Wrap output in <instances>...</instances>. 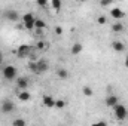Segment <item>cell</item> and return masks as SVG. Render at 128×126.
Returning <instances> with one entry per match:
<instances>
[{"label": "cell", "mask_w": 128, "mask_h": 126, "mask_svg": "<svg viewBox=\"0 0 128 126\" xmlns=\"http://www.w3.org/2000/svg\"><path fill=\"white\" fill-rule=\"evenodd\" d=\"M113 113H115V117L118 120H124V119H127V116H128L127 107L124 104H119V102L113 107Z\"/></svg>", "instance_id": "cell-1"}, {"label": "cell", "mask_w": 128, "mask_h": 126, "mask_svg": "<svg viewBox=\"0 0 128 126\" xmlns=\"http://www.w3.org/2000/svg\"><path fill=\"white\" fill-rule=\"evenodd\" d=\"M21 21H22V25L24 28L27 30H34V22H36V16L33 13H24L21 16Z\"/></svg>", "instance_id": "cell-2"}, {"label": "cell", "mask_w": 128, "mask_h": 126, "mask_svg": "<svg viewBox=\"0 0 128 126\" xmlns=\"http://www.w3.org/2000/svg\"><path fill=\"white\" fill-rule=\"evenodd\" d=\"M2 73H3V77L6 79V80H14L15 77H16V74H18V71H16V68L14 67V65H4L3 67V70H2Z\"/></svg>", "instance_id": "cell-3"}, {"label": "cell", "mask_w": 128, "mask_h": 126, "mask_svg": "<svg viewBox=\"0 0 128 126\" xmlns=\"http://www.w3.org/2000/svg\"><path fill=\"white\" fill-rule=\"evenodd\" d=\"M32 52H33V48L30 45H21L18 48V51H16V54H18L20 58H27V57L32 55Z\"/></svg>", "instance_id": "cell-4"}, {"label": "cell", "mask_w": 128, "mask_h": 126, "mask_svg": "<svg viewBox=\"0 0 128 126\" xmlns=\"http://www.w3.org/2000/svg\"><path fill=\"white\" fill-rule=\"evenodd\" d=\"M3 16H4V19H8V21H10V22H16V21L20 19V13H18L16 10H14V9L4 10V12H3Z\"/></svg>", "instance_id": "cell-5"}, {"label": "cell", "mask_w": 128, "mask_h": 126, "mask_svg": "<svg viewBox=\"0 0 128 126\" xmlns=\"http://www.w3.org/2000/svg\"><path fill=\"white\" fill-rule=\"evenodd\" d=\"M48 68H49V64L46 63L45 60L36 61V74H42V73L48 71Z\"/></svg>", "instance_id": "cell-6"}, {"label": "cell", "mask_w": 128, "mask_h": 126, "mask_svg": "<svg viewBox=\"0 0 128 126\" xmlns=\"http://www.w3.org/2000/svg\"><path fill=\"white\" fill-rule=\"evenodd\" d=\"M28 85H30L28 77L21 76V77H18V79H16V88H18L20 91H22V89H28Z\"/></svg>", "instance_id": "cell-7"}, {"label": "cell", "mask_w": 128, "mask_h": 126, "mask_svg": "<svg viewBox=\"0 0 128 126\" xmlns=\"http://www.w3.org/2000/svg\"><path fill=\"white\" fill-rule=\"evenodd\" d=\"M110 15H112L113 19H122V18H125V12L122 9H119V7H112L110 9Z\"/></svg>", "instance_id": "cell-8"}, {"label": "cell", "mask_w": 128, "mask_h": 126, "mask_svg": "<svg viewBox=\"0 0 128 126\" xmlns=\"http://www.w3.org/2000/svg\"><path fill=\"white\" fill-rule=\"evenodd\" d=\"M14 110H15V104H14L12 101L6 99V101L2 102V111H3V113H12Z\"/></svg>", "instance_id": "cell-9"}, {"label": "cell", "mask_w": 128, "mask_h": 126, "mask_svg": "<svg viewBox=\"0 0 128 126\" xmlns=\"http://www.w3.org/2000/svg\"><path fill=\"white\" fill-rule=\"evenodd\" d=\"M18 99H20L21 102H27V101H30V99H32V95H30L28 91L22 89V91H20V92H18Z\"/></svg>", "instance_id": "cell-10"}, {"label": "cell", "mask_w": 128, "mask_h": 126, "mask_svg": "<svg viewBox=\"0 0 128 126\" xmlns=\"http://www.w3.org/2000/svg\"><path fill=\"white\" fill-rule=\"evenodd\" d=\"M118 102H119V98H118L116 95H109V96L106 98V105H107V107H112V108H113Z\"/></svg>", "instance_id": "cell-11"}, {"label": "cell", "mask_w": 128, "mask_h": 126, "mask_svg": "<svg viewBox=\"0 0 128 126\" xmlns=\"http://www.w3.org/2000/svg\"><path fill=\"white\" fill-rule=\"evenodd\" d=\"M43 105L48 108H52V107H55V99L51 95H45L43 96Z\"/></svg>", "instance_id": "cell-12"}, {"label": "cell", "mask_w": 128, "mask_h": 126, "mask_svg": "<svg viewBox=\"0 0 128 126\" xmlns=\"http://www.w3.org/2000/svg\"><path fill=\"white\" fill-rule=\"evenodd\" d=\"M112 48H113L115 52H124V51H125V45H124L122 42H119V40L112 42Z\"/></svg>", "instance_id": "cell-13"}, {"label": "cell", "mask_w": 128, "mask_h": 126, "mask_svg": "<svg viewBox=\"0 0 128 126\" xmlns=\"http://www.w3.org/2000/svg\"><path fill=\"white\" fill-rule=\"evenodd\" d=\"M82 49H84V46H82V43H74V45L72 46V49H70V52H72V55H79V54L82 52Z\"/></svg>", "instance_id": "cell-14"}, {"label": "cell", "mask_w": 128, "mask_h": 126, "mask_svg": "<svg viewBox=\"0 0 128 126\" xmlns=\"http://www.w3.org/2000/svg\"><path fill=\"white\" fill-rule=\"evenodd\" d=\"M46 27V24H45V21H42V19H39V18H36V22H34V28L37 30V33H40V30H43Z\"/></svg>", "instance_id": "cell-15"}, {"label": "cell", "mask_w": 128, "mask_h": 126, "mask_svg": "<svg viewBox=\"0 0 128 126\" xmlns=\"http://www.w3.org/2000/svg\"><path fill=\"white\" fill-rule=\"evenodd\" d=\"M125 30V27H124V24H121V22H115L113 25H112V31L113 33H122Z\"/></svg>", "instance_id": "cell-16"}, {"label": "cell", "mask_w": 128, "mask_h": 126, "mask_svg": "<svg viewBox=\"0 0 128 126\" xmlns=\"http://www.w3.org/2000/svg\"><path fill=\"white\" fill-rule=\"evenodd\" d=\"M57 76H58L61 80H66V79L68 77V71H67L66 68H58V70H57Z\"/></svg>", "instance_id": "cell-17"}, {"label": "cell", "mask_w": 128, "mask_h": 126, "mask_svg": "<svg viewBox=\"0 0 128 126\" xmlns=\"http://www.w3.org/2000/svg\"><path fill=\"white\" fill-rule=\"evenodd\" d=\"M51 4H52V9L55 12H60V9H61V0H51Z\"/></svg>", "instance_id": "cell-18"}, {"label": "cell", "mask_w": 128, "mask_h": 126, "mask_svg": "<svg viewBox=\"0 0 128 126\" xmlns=\"http://www.w3.org/2000/svg\"><path fill=\"white\" fill-rule=\"evenodd\" d=\"M12 125L14 126H26V120H22V119H15L14 122H12Z\"/></svg>", "instance_id": "cell-19"}, {"label": "cell", "mask_w": 128, "mask_h": 126, "mask_svg": "<svg viewBox=\"0 0 128 126\" xmlns=\"http://www.w3.org/2000/svg\"><path fill=\"white\" fill-rule=\"evenodd\" d=\"M82 92H84V95H85V96H91V95L94 94V92H92V89H91L90 86H85V88L82 89Z\"/></svg>", "instance_id": "cell-20"}, {"label": "cell", "mask_w": 128, "mask_h": 126, "mask_svg": "<svg viewBox=\"0 0 128 126\" xmlns=\"http://www.w3.org/2000/svg\"><path fill=\"white\" fill-rule=\"evenodd\" d=\"M55 107L57 108H64L66 107V101L64 99H55Z\"/></svg>", "instance_id": "cell-21"}, {"label": "cell", "mask_w": 128, "mask_h": 126, "mask_svg": "<svg viewBox=\"0 0 128 126\" xmlns=\"http://www.w3.org/2000/svg\"><path fill=\"white\" fill-rule=\"evenodd\" d=\"M36 3H37V6H40V7H46V6H48V0H36Z\"/></svg>", "instance_id": "cell-22"}, {"label": "cell", "mask_w": 128, "mask_h": 126, "mask_svg": "<svg viewBox=\"0 0 128 126\" xmlns=\"http://www.w3.org/2000/svg\"><path fill=\"white\" fill-rule=\"evenodd\" d=\"M36 48H37L39 51H43V49H46V43H45V42H39V43L36 45Z\"/></svg>", "instance_id": "cell-23"}, {"label": "cell", "mask_w": 128, "mask_h": 126, "mask_svg": "<svg viewBox=\"0 0 128 126\" xmlns=\"http://www.w3.org/2000/svg\"><path fill=\"white\" fill-rule=\"evenodd\" d=\"M113 3V0H101L100 1V4L103 6V7H106V6H109V4H112Z\"/></svg>", "instance_id": "cell-24"}, {"label": "cell", "mask_w": 128, "mask_h": 126, "mask_svg": "<svg viewBox=\"0 0 128 126\" xmlns=\"http://www.w3.org/2000/svg\"><path fill=\"white\" fill-rule=\"evenodd\" d=\"M28 68H30V71H33L34 74H36V63H28Z\"/></svg>", "instance_id": "cell-25"}, {"label": "cell", "mask_w": 128, "mask_h": 126, "mask_svg": "<svg viewBox=\"0 0 128 126\" xmlns=\"http://www.w3.org/2000/svg\"><path fill=\"white\" fill-rule=\"evenodd\" d=\"M98 24H106V16H98Z\"/></svg>", "instance_id": "cell-26"}, {"label": "cell", "mask_w": 128, "mask_h": 126, "mask_svg": "<svg viewBox=\"0 0 128 126\" xmlns=\"http://www.w3.org/2000/svg\"><path fill=\"white\" fill-rule=\"evenodd\" d=\"M55 34L61 36V34H63V28H61V27H55Z\"/></svg>", "instance_id": "cell-27"}, {"label": "cell", "mask_w": 128, "mask_h": 126, "mask_svg": "<svg viewBox=\"0 0 128 126\" xmlns=\"http://www.w3.org/2000/svg\"><path fill=\"white\" fill-rule=\"evenodd\" d=\"M124 67H127V68H128V55H127V58H125V63H124Z\"/></svg>", "instance_id": "cell-28"}, {"label": "cell", "mask_w": 128, "mask_h": 126, "mask_svg": "<svg viewBox=\"0 0 128 126\" xmlns=\"http://www.w3.org/2000/svg\"><path fill=\"white\" fill-rule=\"evenodd\" d=\"M0 63H2V51H0Z\"/></svg>", "instance_id": "cell-29"}, {"label": "cell", "mask_w": 128, "mask_h": 126, "mask_svg": "<svg viewBox=\"0 0 128 126\" xmlns=\"http://www.w3.org/2000/svg\"><path fill=\"white\" fill-rule=\"evenodd\" d=\"M127 119H128V116H127Z\"/></svg>", "instance_id": "cell-30"}]
</instances>
